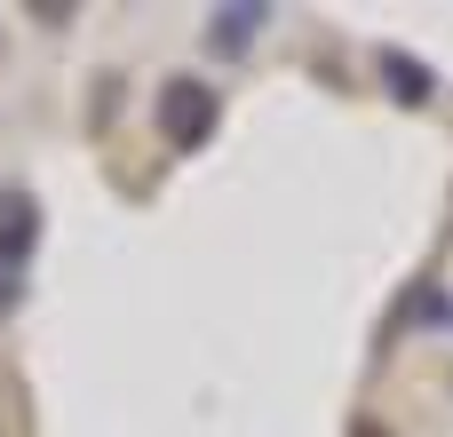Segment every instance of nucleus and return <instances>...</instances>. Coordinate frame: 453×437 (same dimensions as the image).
<instances>
[{
    "label": "nucleus",
    "instance_id": "1",
    "mask_svg": "<svg viewBox=\"0 0 453 437\" xmlns=\"http://www.w3.org/2000/svg\"><path fill=\"white\" fill-rule=\"evenodd\" d=\"M159 127H167V143H207V127H215V96L199 88V80H167V96H159Z\"/></svg>",
    "mask_w": 453,
    "mask_h": 437
},
{
    "label": "nucleus",
    "instance_id": "2",
    "mask_svg": "<svg viewBox=\"0 0 453 437\" xmlns=\"http://www.w3.org/2000/svg\"><path fill=\"white\" fill-rule=\"evenodd\" d=\"M255 24H263V8H223V16H215V48L239 56V48L255 40Z\"/></svg>",
    "mask_w": 453,
    "mask_h": 437
},
{
    "label": "nucleus",
    "instance_id": "3",
    "mask_svg": "<svg viewBox=\"0 0 453 437\" xmlns=\"http://www.w3.org/2000/svg\"><path fill=\"white\" fill-rule=\"evenodd\" d=\"M382 72H390V88H398V104H430V72H414L398 48L382 56Z\"/></svg>",
    "mask_w": 453,
    "mask_h": 437
}]
</instances>
